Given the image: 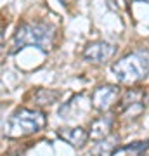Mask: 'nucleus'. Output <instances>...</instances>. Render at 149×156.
<instances>
[{
	"mask_svg": "<svg viewBox=\"0 0 149 156\" xmlns=\"http://www.w3.org/2000/svg\"><path fill=\"white\" fill-rule=\"evenodd\" d=\"M54 44V28L47 23H24L17 28L12 42V54H16L17 50L24 49L28 45H33L37 49L49 52L50 47Z\"/></svg>",
	"mask_w": 149,
	"mask_h": 156,
	"instance_id": "nucleus-1",
	"label": "nucleus"
},
{
	"mask_svg": "<svg viewBox=\"0 0 149 156\" xmlns=\"http://www.w3.org/2000/svg\"><path fill=\"white\" fill-rule=\"evenodd\" d=\"M47 125V116L42 111L21 108L14 111L4 123V135L7 139H21L26 135L37 134Z\"/></svg>",
	"mask_w": 149,
	"mask_h": 156,
	"instance_id": "nucleus-2",
	"label": "nucleus"
},
{
	"mask_svg": "<svg viewBox=\"0 0 149 156\" xmlns=\"http://www.w3.org/2000/svg\"><path fill=\"white\" fill-rule=\"evenodd\" d=\"M116 80L123 85L137 83L149 75V50L137 49L113 64Z\"/></svg>",
	"mask_w": 149,
	"mask_h": 156,
	"instance_id": "nucleus-3",
	"label": "nucleus"
},
{
	"mask_svg": "<svg viewBox=\"0 0 149 156\" xmlns=\"http://www.w3.org/2000/svg\"><path fill=\"white\" fill-rule=\"evenodd\" d=\"M120 97V89L116 85H101L92 92V108L101 113L109 111Z\"/></svg>",
	"mask_w": 149,
	"mask_h": 156,
	"instance_id": "nucleus-4",
	"label": "nucleus"
},
{
	"mask_svg": "<svg viewBox=\"0 0 149 156\" xmlns=\"http://www.w3.org/2000/svg\"><path fill=\"white\" fill-rule=\"evenodd\" d=\"M149 106V92L147 90H137L130 89L123 94L120 106H118V113H132L133 109H144Z\"/></svg>",
	"mask_w": 149,
	"mask_h": 156,
	"instance_id": "nucleus-5",
	"label": "nucleus"
},
{
	"mask_svg": "<svg viewBox=\"0 0 149 156\" xmlns=\"http://www.w3.org/2000/svg\"><path fill=\"white\" fill-rule=\"evenodd\" d=\"M115 52H116L115 45L108 44L104 40H95V42H90V44L85 47V50H83V59L88 61V62L101 64V62L108 61Z\"/></svg>",
	"mask_w": 149,
	"mask_h": 156,
	"instance_id": "nucleus-6",
	"label": "nucleus"
},
{
	"mask_svg": "<svg viewBox=\"0 0 149 156\" xmlns=\"http://www.w3.org/2000/svg\"><path fill=\"white\" fill-rule=\"evenodd\" d=\"M57 135L59 139H62L64 142H68L69 146L76 147V149H82L83 146L87 144V140L90 139V134H88L85 128L76 127V128H59L57 130Z\"/></svg>",
	"mask_w": 149,
	"mask_h": 156,
	"instance_id": "nucleus-7",
	"label": "nucleus"
},
{
	"mask_svg": "<svg viewBox=\"0 0 149 156\" xmlns=\"http://www.w3.org/2000/svg\"><path fill=\"white\" fill-rule=\"evenodd\" d=\"M113 125H115V116H111V115H104V116L95 118L94 122H92V125H90V132H88L90 139L92 140L106 139L111 134Z\"/></svg>",
	"mask_w": 149,
	"mask_h": 156,
	"instance_id": "nucleus-8",
	"label": "nucleus"
},
{
	"mask_svg": "<svg viewBox=\"0 0 149 156\" xmlns=\"http://www.w3.org/2000/svg\"><path fill=\"white\" fill-rule=\"evenodd\" d=\"M118 144H120L118 135H108L106 139L99 140L92 147V151L88 153V156H113L115 151L118 149Z\"/></svg>",
	"mask_w": 149,
	"mask_h": 156,
	"instance_id": "nucleus-9",
	"label": "nucleus"
},
{
	"mask_svg": "<svg viewBox=\"0 0 149 156\" xmlns=\"http://www.w3.org/2000/svg\"><path fill=\"white\" fill-rule=\"evenodd\" d=\"M59 92H55V90H47V89H40L37 94H35V101H37V104H42V106H49L52 102L57 101L59 97Z\"/></svg>",
	"mask_w": 149,
	"mask_h": 156,
	"instance_id": "nucleus-10",
	"label": "nucleus"
},
{
	"mask_svg": "<svg viewBox=\"0 0 149 156\" xmlns=\"http://www.w3.org/2000/svg\"><path fill=\"white\" fill-rule=\"evenodd\" d=\"M149 147V140L146 142H135L132 146H127V147H123V151H130L133 156H140L144 153V149H147Z\"/></svg>",
	"mask_w": 149,
	"mask_h": 156,
	"instance_id": "nucleus-11",
	"label": "nucleus"
},
{
	"mask_svg": "<svg viewBox=\"0 0 149 156\" xmlns=\"http://www.w3.org/2000/svg\"><path fill=\"white\" fill-rule=\"evenodd\" d=\"M62 4H64V5H69V4H73V0H61Z\"/></svg>",
	"mask_w": 149,
	"mask_h": 156,
	"instance_id": "nucleus-12",
	"label": "nucleus"
}]
</instances>
